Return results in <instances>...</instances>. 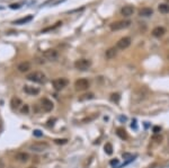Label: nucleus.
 <instances>
[{"mask_svg":"<svg viewBox=\"0 0 169 168\" xmlns=\"http://www.w3.org/2000/svg\"><path fill=\"white\" fill-rule=\"evenodd\" d=\"M26 78L29 81H33V82H36V84H44L45 82V75L41 71L31 72V73L27 75Z\"/></svg>","mask_w":169,"mask_h":168,"instance_id":"1","label":"nucleus"},{"mask_svg":"<svg viewBox=\"0 0 169 168\" xmlns=\"http://www.w3.org/2000/svg\"><path fill=\"white\" fill-rule=\"evenodd\" d=\"M91 67V61L88 59H79L75 61V68L80 71H86Z\"/></svg>","mask_w":169,"mask_h":168,"instance_id":"2","label":"nucleus"},{"mask_svg":"<svg viewBox=\"0 0 169 168\" xmlns=\"http://www.w3.org/2000/svg\"><path fill=\"white\" fill-rule=\"evenodd\" d=\"M49 148V143L46 142H34L29 146V150L34 152H43Z\"/></svg>","mask_w":169,"mask_h":168,"instance_id":"3","label":"nucleus"},{"mask_svg":"<svg viewBox=\"0 0 169 168\" xmlns=\"http://www.w3.org/2000/svg\"><path fill=\"white\" fill-rule=\"evenodd\" d=\"M131 25L130 20H118V22H114L111 24V29L114 31H121L124 28H128Z\"/></svg>","mask_w":169,"mask_h":168,"instance_id":"4","label":"nucleus"},{"mask_svg":"<svg viewBox=\"0 0 169 168\" xmlns=\"http://www.w3.org/2000/svg\"><path fill=\"white\" fill-rule=\"evenodd\" d=\"M68 84H69V81H68V79H65V78H58V79H54L52 81V85L55 90H61V89H63L64 87L68 86Z\"/></svg>","mask_w":169,"mask_h":168,"instance_id":"5","label":"nucleus"},{"mask_svg":"<svg viewBox=\"0 0 169 168\" xmlns=\"http://www.w3.org/2000/svg\"><path fill=\"white\" fill-rule=\"evenodd\" d=\"M88 87H89V81L85 78H80L78 80H76V82H75V88L78 91L86 90V89H88Z\"/></svg>","mask_w":169,"mask_h":168,"instance_id":"6","label":"nucleus"},{"mask_svg":"<svg viewBox=\"0 0 169 168\" xmlns=\"http://www.w3.org/2000/svg\"><path fill=\"white\" fill-rule=\"evenodd\" d=\"M43 56H44V59H46L49 61H55L59 58V53L54 49H48V50L43 51Z\"/></svg>","mask_w":169,"mask_h":168,"instance_id":"7","label":"nucleus"},{"mask_svg":"<svg viewBox=\"0 0 169 168\" xmlns=\"http://www.w3.org/2000/svg\"><path fill=\"white\" fill-rule=\"evenodd\" d=\"M131 42L132 39L129 36H125V37H122L121 39H118L116 43V49L117 50H125L128 49L131 45Z\"/></svg>","mask_w":169,"mask_h":168,"instance_id":"8","label":"nucleus"},{"mask_svg":"<svg viewBox=\"0 0 169 168\" xmlns=\"http://www.w3.org/2000/svg\"><path fill=\"white\" fill-rule=\"evenodd\" d=\"M42 108L44 112H51L53 108H54V104H53L52 101L48 99V98H43L42 99Z\"/></svg>","mask_w":169,"mask_h":168,"instance_id":"9","label":"nucleus"},{"mask_svg":"<svg viewBox=\"0 0 169 168\" xmlns=\"http://www.w3.org/2000/svg\"><path fill=\"white\" fill-rule=\"evenodd\" d=\"M121 14L124 17H130V16H132L134 14V7H132V6H124L121 9Z\"/></svg>","mask_w":169,"mask_h":168,"instance_id":"10","label":"nucleus"},{"mask_svg":"<svg viewBox=\"0 0 169 168\" xmlns=\"http://www.w3.org/2000/svg\"><path fill=\"white\" fill-rule=\"evenodd\" d=\"M31 68H32V65H31L29 62H27V61L20 62L19 65H17V69H18L19 72H27V71L31 70Z\"/></svg>","mask_w":169,"mask_h":168,"instance_id":"11","label":"nucleus"},{"mask_svg":"<svg viewBox=\"0 0 169 168\" xmlns=\"http://www.w3.org/2000/svg\"><path fill=\"white\" fill-rule=\"evenodd\" d=\"M165 33H166V29H165L164 27H161V26H157V27H155V28L152 29V35L156 36V37H161V36H164Z\"/></svg>","mask_w":169,"mask_h":168,"instance_id":"12","label":"nucleus"},{"mask_svg":"<svg viewBox=\"0 0 169 168\" xmlns=\"http://www.w3.org/2000/svg\"><path fill=\"white\" fill-rule=\"evenodd\" d=\"M24 91L28 94V95H32V96H35V95H39V89L36 87H33V86H25L24 87Z\"/></svg>","mask_w":169,"mask_h":168,"instance_id":"13","label":"nucleus"},{"mask_svg":"<svg viewBox=\"0 0 169 168\" xmlns=\"http://www.w3.org/2000/svg\"><path fill=\"white\" fill-rule=\"evenodd\" d=\"M117 54V49L116 48H109L106 53H105V56H106V59L107 60H112V59H114L115 56H116Z\"/></svg>","mask_w":169,"mask_h":168,"instance_id":"14","label":"nucleus"},{"mask_svg":"<svg viewBox=\"0 0 169 168\" xmlns=\"http://www.w3.org/2000/svg\"><path fill=\"white\" fill-rule=\"evenodd\" d=\"M152 14H153V10H152V8H150V7H143V8H141V9L139 10V15L142 16V17H149V16H151Z\"/></svg>","mask_w":169,"mask_h":168,"instance_id":"15","label":"nucleus"},{"mask_svg":"<svg viewBox=\"0 0 169 168\" xmlns=\"http://www.w3.org/2000/svg\"><path fill=\"white\" fill-rule=\"evenodd\" d=\"M33 19V15H28L26 17H23V18H19V19H17V20H15L14 22V24H16V25H22V24H26L28 22H31Z\"/></svg>","mask_w":169,"mask_h":168,"instance_id":"16","label":"nucleus"},{"mask_svg":"<svg viewBox=\"0 0 169 168\" xmlns=\"http://www.w3.org/2000/svg\"><path fill=\"white\" fill-rule=\"evenodd\" d=\"M15 158L18 160V161H22V163H26L27 160L29 159V155L27 152H18L17 155L15 156Z\"/></svg>","mask_w":169,"mask_h":168,"instance_id":"17","label":"nucleus"},{"mask_svg":"<svg viewBox=\"0 0 169 168\" xmlns=\"http://www.w3.org/2000/svg\"><path fill=\"white\" fill-rule=\"evenodd\" d=\"M10 105H12L13 108H18V107H20L23 105V102H22L20 98L14 97V98H12V101H10Z\"/></svg>","mask_w":169,"mask_h":168,"instance_id":"18","label":"nucleus"},{"mask_svg":"<svg viewBox=\"0 0 169 168\" xmlns=\"http://www.w3.org/2000/svg\"><path fill=\"white\" fill-rule=\"evenodd\" d=\"M158 10L161 14H168L169 13V5L168 3H160L158 6Z\"/></svg>","mask_w":169,"mask_h":168,"instance_id":"19","label":"nucleus"},{"mask_svg":"<svg viewBox=\"0 0 169 168\" xmlns=\"http://www.w3.org/2000/svg\"><path fill=\"white\" fill-rule=\"evenodd\" d=\"M117 135L121 138V139H123V140H125V139H128V133H126V131L124 129H122V128H118L117 129Z\"/></svg>","mask_w":169,"mask_h":168,"instance_id":"20","label":"nucleus"},{"mask_svg":"<svg viewBox=\"0 0 169 168\" xmlns=\"http://www.w3.org/2000/svg\"><path fill=\"white\" fill-rule=\"evenodd\" d=\"M104 149H105V152L107 154V155H112L113 154V146L109 142H107L106 144L104 146Z\"/></svg>","mask_w":169,"mask_h":168,"instance_id":"21","label":"nucleus"},{"mask_svg":"<svg viewBox=\"0 0 169 168\" xmlns=\"http://www.w3.org/2000/svg\"><path fill=\"white\" fill-rule=\"evenodd\" d=\"M61 24H62L61 22H58V23H56V24H55L54 26H50V27H48V28H44V29L42 31V33H45V32H48V31H52V29H55L56 27H59V26L61 25Z\"/></svg>","mask_w":169,"mask_h":168,"instance_id":"22","label":"nucleus"},{"mask_svg":"<svg viewBox=\"0 0 169 168\" xmlns=\"http://www.w3.org/2000/svg\"><path fill=\"white\" fill-rule=\"evenodd\" d=\"M20 112H22V114H28V112H29V107H28V105H23V107L20 108Z\"/></svg>","mask_w":169,"mask_h":168,"instance_id":"23","label":"nucleus"},{"mask_svg":"<svg viewBox=\"0 0 169 168\" xmlns=\"http://www.w3.org/2000/svg\"><path fill=\"white\" fill-rule=\"evenodd\" d=\"M94 97V94H86L83 95V97H80V101H85V99H91Z\"/></svg>","mask_w":169,"mask_h":168,"instance_id":"24","label":"nucleus"},{"mask_svg":"<svg viewBox=\"0 0 169 168\" xmlns=\"http://www.w3.org/2000/svg\"><path fill=\"white\" fill-rule=\"evenodd\" d=\"M54 142L56 143V144H65V143L68 142V140L67 139H55Z\"/></svg>","mask_w":169,"mask_h":168,"instance_id":"25","label":"nucleus"},{"mask_svg":"<svg viewBox=\"0 0 169 168\" xmlns=\"http://www.w3.org/2000/svg\"><path fill=\"white\" fill-rule=\"evenodd\" d=\"M112 101L118 103V101H119V95H118V94H113V95H112Z\"/></svg>","mask_w":169,"mask_h":168,"instance_id":"26","label":"nucleus"},{"mask_svg":"<svg viewBox=\"0 0 169 168\" xmlns=\"http://www.w3.org/2000/svg\"><path fill=\"white\" fill-rule=\"evenodd\" d=\"M33 134H34L35 137H42V135H43V133H42V131H39V130H34V132H33Z\"/></svg>","mask_w":169,"mask_h":168,"instance_id":"27","label":"nucleus"},{"mask_svg":"<svg viewBox=\"0 0 169 168\" xmlns=\"http://www.w3.org/2000/svg\"><path fill=\"white\" fill-rule=\"evenodd\" d=\"M55 121H56V118H50V120L48 121V127H53Z\"/></svg>","mask_w":169,"mask_h":168,"instance_id":"28","label":"nucleus"},{"mask_svg":"<svg viewBox=\"0 0 169 168\" xmlns=\"http://www.w3.org/2000/svg\"><path fill=\"white\" fill-rule=\"evenodd\" d=\"M131 128H132V129H134V130L138 129V125H136V121H135V120L132 122V124H131Z\"/></svg>","mask_w":169,"mask_h":168,"instance_id":"29","label":"nucleus"},{"mask_svg":"<svg viewBox=\"0 0 169 168\" xmlns=\"http://www.w3.org/2000/svg\"><path fill=\"white\" fill-rule=\"evenodd\" d=\"M112 166H114V165H117L118 164V159H113V160H111V163H109Z\"/></svg>","mask_w":169,"mask_h":168,"instance_id":"30","label":"nucleus"},{"mask_svg":"<svg viewBox=\"0 0 169 168\" xmlns=\"http://www.w3.org/2000/svg\"><path fill=\"white\" fill-rule=\"evenodd\" d=\"M160 131H161V128H160V127H155V128H153V132H155V133H159Z\"/></svg>","mask_w":169,"mask_h":168,"instance_id":"31","label":"nucleus"},{"mask_svg":"<svg viewBox=\"0 0 169 168\" xmlns=\"http://www.w3.org/2000/svg\"><path fill=\"white\" fill-rule=\"evenodd\" d=\"M10 8H12V9H18V8H19V5L13 3V5H10Z\"/></svg>","mask_w":169,"mask_h":168,"instance_id":"32","label":"nucleus"},{"mask_svg":"<svg viewBox=\"0 0 169 168\" xmlns=\"http://www.w3.org/2000/svg\"><path fill=\"white\" fill-rule=\"evenodd\" d=\"M0 168H3V164H2V161L0 160Z\"/></svg>","mask_w":169,"mask_h":168,"instance_id":"33","label":"nucleus"},{"mask_svg":"<svg viewBox=\"0 0 169 168\" xmlns=\"http://www.w3.org/2000/svg\"><path fill=\"white\" fill-rule=\"evenodd\" d=\"M28 168H36V167H28Z\"/></svg>","mask_w":169,"mask_h":168,"instance_id":"34","label":"nucleus"},{"mask_svg":"<svg viewBox=\"0 0 169 168\" xmlns=\"http://www.w3.org/2000/svg\"><path fill=\"white\" fill-rule=\"evenodd\" d=\"M168 60H169V54H168Z\"/></svg>","mask_w":169,"mask_h":168,"instance_id":"35","label":"nucleus"}]
</instances>
